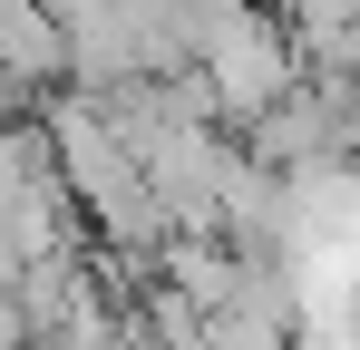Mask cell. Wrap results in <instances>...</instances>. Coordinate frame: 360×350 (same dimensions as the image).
Segmentation results:
<instances>
[{
  "label": "cell",
  "instance_id": "obj_1",
  "mask_svg": "<svg viewBox=\"0 0 360 350\" xmlns=\"http://www.w3.org/2000/svg\"><path fill=\"white\" fill-rule=\"evenodd\" d=\"M185 20H195V88H205V108H214V117L263 127V117L302 88L292 30L263 20L253 0H185Z\"/></svg>",
  "mask_w": 360,
  "mask_h": 350
},
{
  "label": "cell",
  "instance_id": "obj_2",
  "mask_svg": "<svg viewBox=\"0 0 360 350\" xmlns=\"http://www.w3.org/2000/svg\"><path fill=\"white\" fill-rule=\"evenodd\" d=\"M39 78H68V39L39 0H0V88H39Z\"/></svg>",
  "mask_w": 360,
  "mask_h": 350
}]
</instances>
